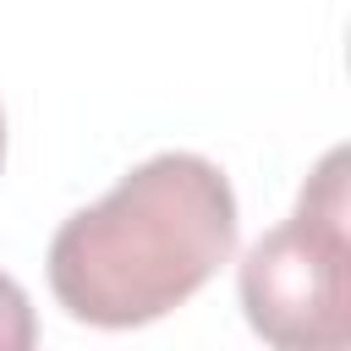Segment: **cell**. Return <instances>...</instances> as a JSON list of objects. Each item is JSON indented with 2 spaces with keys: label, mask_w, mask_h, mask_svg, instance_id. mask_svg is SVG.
I'll return each mask as SVG.
<instances>
[{
  "label": "cell",
  "mask_w": 351,
  "mask_h": 351,
  "mask_svg": "<svg viewBox=\"0 0 351 351\" xmlns=\"http://www.w3.org/2000/svg\"><path fill=\"white\" fill-rule=\"evenodd\" d=\"M38 340V324H33V307L22 296V285L11 274H0V351H27Z\"/></svg>",
  "instance_id": "3"
},
{
  "label": "cell",
  "mask_w": 351,
  "mask_h": 351,
  "mask_svg": "<svg viewBox=\"0 0 351 351\" xmlns=\"http://www.w3.org/2000/svg\"><path fill=\"white\" fill-rule=\"evenodd\" d=\"M236 252V192L203 154H154L49 241L55 302L99 329H137L203 291Z\"/></svg>",
  "instance_id": "1"
},
{
  "label": "cell",
  "mask_w": 351,
  "mask_h": 351,
  "mask_svg": "<svg viewBox=\"0 0 351 351\" xmlns=\"http://www.w3.org/2000/svg\"><path fill=\"white\" fill-rule=\"evenodd\" d=\"M247 324L280 351H340L351 340V203L346 154H324L285 225L241 258Z\"/></svg>",
  "instance_id": "2"
},
{
  "label": "cell",
  "mask_w": 351,
  "mask_h": 351,
  "mask_svg": "<svg viewBox=\"0 0 351 351\" xmlns=\"http://www.w3.org/2000/svg\"><path fill=\"white\" fill-rule=\"evenodd\" d=\"M0 165H5V115H0Z\"/></svg>",
  "instance_id": "4"
}]
</instances>
